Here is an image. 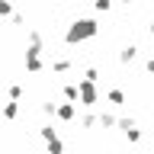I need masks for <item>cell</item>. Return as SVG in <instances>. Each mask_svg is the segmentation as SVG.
I'll use <instances>...</instances> for the list:
<instances>
[{"label": "cell", "mask_w": 154, "mask_h": 154, "mask_svg": "<svg viewBox=\"0 0 154 154\" xmlns=\"http://www.w3.org/2000/svg\"><path fill=\"white\" fill-rule=\"evenodd\" d=\"M135 58H138V45H125L122 51H119V61H122V64H132Z\"/></svg>", "instance_id": "5"}, {"label": "cell", "mask_w": 154, "mask_h": 154, "mask_svg": "<svg viewBox=\"0 0 154 154\" xmlns=\"http://www.w3.org/2000/svg\"><path fill=\"white\" fill-rule=\"evenodd\" d=\"M80 106H96V100H100V93H96V80H80Z\"/></svg>", "instance_id": "2"}, {"label": "cell", "mask_w": 154, "mask_h": 154, "mask_svg": "<svg viewBox=\"0 0 154 154\" xmlns=\"http://www.w3.org/2000/svg\"><path fill=\"white\" fill-rule=\"evenodd\" d=\"M13 3H16V0H13Z\"/></svg>", "instance_id": "21"}, {"label": "cell", "mask_w": 154, "mask_h": 154, "mask_svg": "<svg viewBox=\"0 0 154 154\" xmlns=\"http://www.w3.org/2000/svg\"><path fill=\"white\" fill-rule=\"evenodd\" d=\"M96 13H106V10H112V0H93Z\"/></svg>", "instance_id": "15"}, {"label": "cell", "mask_w": 154, "mask_h": 154, "mask_svg": "<svg viewBox=\"0 0 154 154\" xmlns=\"http://www.w3.org/2000/svg\"><path fill=\"white\" fill-rule=\"evenodd\" d=\"M0 16H13V0H0Z\"/></svg>", "instance_id": "14"}, {"label": "cell", "mask_w": 154, "mask_h": 154, "mask_svg": "<svg viewBox=\"0 0 154 154\" xmlns=\"http://www.w3.org/2000/svg\"><path fill=\"white\" fill-rule=\"evenodd\" d=\"M16 112H19V106H16V100H10V103L3 106V119H7V122H13V119H16Z\"/></svg>", "instance_id": "7"}, {"label": "cell", "mask_w": 154, "mask_h": 154, "mask_svg": "<svg viewBox=\"0 0 154 154\" xmlns=\"http://www.w3.org/2000/svg\"><path fill=\"white\" fill-rule=\"evenodd\" d=\"M96 32H100V26H96V19H74L71 23V29L64 32V38H67V45H77V42H87V38H93Z\"/></svg>", "instance_id": "1"}, {"label": "cell", "mask_w": 154, "mask_h": 154, "mask_svg": "<svg viewBox=\"0 0 154 154\" xmlns=\"http://www.w3.org/2000/svg\"><path fill=\"white\" fill-rule=\"evenodd\" d=\"M51 67H55L58 74H67V71H71V61H67V58H58V61H55Z\"/></svg>", "instance_id": "9"}, {"label": "cell", "mask_w": 154, "mask_h": 154, "mask_svg": "<svg viewBox=\"0 0 154 154\" xmlns=\"http://www.w3.org/2000/svg\"><path fill=\"white\" fill-rule=\"evenodd\" d=\"M106 96H109V103H116V106H119V103H125V93H122V90H109Z\"/></svg>", "instance_id": "11"}, {"label": "cell", "mask_w": 154, "mask_h": 154, "mask_svg": "<svg viewBox=\"0 0 154 154\" xmlns=\"http://www.w3.org/2000/svg\"><path fill=\"white\" fill-rule=\"evenodd\" d=\"M144 71H148V74H154V58H148V64H144Z\"/></svg>", "instance_id": "18"}, {"label": "cell", "mask_w": 154, "mask_h": 154, "mask_svg": "<svg viewBox=\"0 0 154 154\" xmlns=\"http://www.w3.org/2000/svg\"><path fill=\"white\" fill-rule=\"evenodd\" d=\"M58 119H61V122H71V119H74V103H71V100H67V103H58Z\"/></svg>", "instance_id": "4"}, {"label": "cell", "mask_w": 154, "mask_h": 154, "mask_svg": "<svg viewBox=\"0 0 154 154\" xmlns=\"http://www.w3.org/2000/svg\"><path fill=\"white\" fill-rule=\"evenodd\" d=\"M84 77H87V80H96L100 74H96V67H87V71H84Z\"/></svg>", "instance_id": "17"}, {"label": "cell", "mask_w": 154, "mask_h": 154, "mask_svg": "<svg viewBox=\"0 0 154 154\" xmlns=\"http://www.w3.org/2000/svg\"><path fill=\"white\" fill-rule=\"evenodd\" d=\"M38 135H42L45 141H51V138H55V125H42V132H38Z\"/></svg>", "instance_id": "16"}, {"label": "cell", "mask_w": 154, "mask_h": 154, "mask_svg": "<svg viewBox=\"0 0 154 154\" xmlns=\"http://www.w3.org/2000/svg\"><path fill=\"white\" fill-rule=\"evenodd\" d=\"M23 64H26V71H29V74H38V71H42V58H38L35 51H26Z\"/></svg>", "instance_id": "3"}, {"label": "cell", "mask_w": 154, "mask_h": 154, "mask_svg": "<svg viewBox=\"0 0 154 154\" xmlns=\"http://www.w3.org/2000/svg\"><path fill=\"white\" fill-rule=\"evenodd\" d=\"M7 96H10V100H19V96H23V87H19V84H10L7 87Z\"/></svg>", "instance_id": "13"}, {"label": "cell", "mask_w": 154, "mask_h": 154, "mask_svg": "<svg viewBox=\"0 0 154 154\" xmlns=\"http://www.w3.org/2000/svg\"><path fill=\"white\" fill-rule=\"evenodd\" d=\"M45 144H48V154H64V144H61V138H58V135L51 138V141H45Z\"/></svg>", "instance_id": "8"}, {"label": "cell", "mask_w": 154, "mask_h": 154, "mask_svg": "<svg viewBox=\"0 0 154 154\" xmlns=\"http://www.w3.org/2000/svg\"><path fill=\"white\" fill-rule=\"evenodd\" d=\"M100 125H103V128H119V119H116L112 112H100Z\"/></svg>", "instance_id": "6"}, {"label": "cell", "mask_w": 154, "mask_h": 154, "mask_svg": "<svg viewBox=\"0 0 154 154\" xmlns=\"http://www.w3.org/2000/svg\"><path fill=\"white\" fill-rule=\"evenodd\" d=\"M96 122H100V116H93V112H87L84 119H80V125H84V128H93Z\"/></svg>", "instance_id": "12"}, {"label": "cell", "mask_w": 154, "mask_h": 154, "mask_svg": "<svg viewBox=\"0 0 154 154\" xmlns=\"http://www.w3.org/2000/svg\"><path fill=\"white\" fill-rule=\"evenodd\" d=\"M148 29H151V35H154V16H151V26H148Z\"/></svg>", "instance_id": "20"}, {"label": "cell", "mask_w": 154, "mask_h": 154, "mask_svg": "<svg viewBox=\"0 0 154 154\" xmlns=\"http://www.w3.org/2000/svg\"><path fill=\"white\" fill-rule=\"evenodd\" d=\"M125 138H128L132 144H138V141H141V128H135V125H132V128L125 132Z\"/></svg>", "instance_id": "10"}, {"label": "cell", "mask_w": 154, "mask_h": 154, "mask_svg": "<svg viewBox=\"0 0 154 154\" xmlns=\"http://www.w3.org/2000/svg\"><path fill=\"white\" fill-rule=\"evenodd\" d=\"M119 3H125V7H132V3H135V0H119Z\"/></svg>", "instance_id": "19"}]
</instances>
